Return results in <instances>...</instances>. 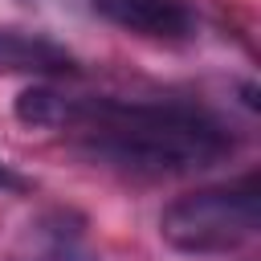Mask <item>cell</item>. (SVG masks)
Instances as JSON below:
<instances>
[{
	"label": "cell",
	"mask_w": 261,
	"mask_h": 261,
	"mask_svg": "<svg viewBox=\"0 0 261 261\" xmlns=\"http://www.w3.org/2000/svg\"><path fill=\"white\" fill-rule=\"evenodd\" d=\"M261 224L257 175L237 184H216L171 200L159 216V232L179 253H228L245 245Z\"/></svg>",
	"instance_id": "2"
},
{
	"label": "cell",
	"mask_w": 261,
	"mask_h": 261,
	"mask_svg": "<svg viewBox=\"0 0 261 261\" xmlns=\"http://www.w3.org/2000/svg\"><path fill=\"white\" fill-rule=\"evenodd\" d=\"M16 118L65 130L86 155L139 175L200 171L232 151L228 130L208 110L184 102H114L33 86L16 98Z\"/></svg>",
	"instance_id": "1"
},
{
	"label": "cell",
	"mask_w": 261,
	"mask_h": 261,
	"mask_svg": "<svg viewBox=\"0 0 261 261\" xmlns=\"http://www.w3.org/2000/svg\"><path fill=\"white\" fill-rule=\"evenodd\" d=\"M110 24L151 37V41H188L196 33V16L184 0H90Z\"/></svg>",
	"instance_id": "3"
},
{
	"label": "cell",
	"mask_w": 261,
	"mask_h": 261,
	"mask_svg": "<svg viewBox=\"0 0 261 261\" xmlns=\"http://www.w3.org/2000/svg\"><path fill=\"white\" fill-rule=\"evenodd\" d=\"M73 69H77L73 57L57 41L0 24V73H73Z\"/></svg>",
	"instance_id": "4"
},
{
	"label": "cell",
	"mask_w": 261,
	"mask_h": 261,
	"mask_svg": "<svg viewBox=\"0 0 261 261\" xmlns=\"http://www.w3.org/2000/svg\"><path fill=\"white\" fill-rule=\"evenodd\" d=\"M0 192H29V179H24V175H16L4 159H0Z\"/></svg>",
	"instance_id": "5"
}]
</instances>
